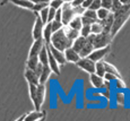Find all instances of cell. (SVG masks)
I'll list each match as a JSON object with an SVG mask.
<instances>
[{"label":"cell","instance_id":"5bb4252c","mask_svg":"<svg viewBox=\"0 0 130 121\" xmlns=\"http://www.w3.org/2000/svg\"><path fill=\"white\" fill-rule=\"evenodd\" d=\"M24 76H25V78H26V80H27V83H28V84H35V85L40 84L39 76H37L36 72L34 71L33 69H29V68L26 67L25 72H24Z\"/></svg>","mask_w":130,"mask_h":121},{"label":"cell","instance_id":"484cf974","mask_svg":"<svg viewBox=\"0 0 130 121\" xmlns=\"http://www.w3.org/2000/svg\"><path fill=\"white\" fill-rule=\"evenodd\" d=\"M104 67H105V72H110V74H113V75H116V76L122 78L121 77V74L118 71V68H117L116 66H113L112 64L104 61Z\"/></svg>","mask_w":130,"mask_h":121},{"label":"cell","instance_id":"e0dca14e","mask_svg":"<svg viewBox=\"0 0 130 121\" xmlns=\"http://www.w3.org/2000/svg\"><path fill=\"white\" fill-rule=\"evenodd\" d=\"M6 1L7 0L2 1L1 5H5ZM9 1H11L12 4L16 5V6L22 7V8H24V9H28V10H32V9H33V6H34V4L32 1H29V0H9Z\"/></svg>","mask_w":130,"mask_h":121},{"label":"cell","instance_id":"f5cc1de1","mask_svg":"<svg viewBox=\"0 0 130 121\" xmlns=\"http://www.w3.org/2000/svg\"><path fill=\"white\" fill-rule=\"evenodd\" d=\"M46 1H51V0H46Z\"/></svg>","mask_w":130,"mask_h":121},{"label":"cell","instance_id":"7a4b0ae2","mask_svg":"<svg viewBox=\"0 0 130 121\" xmlns=\"http://www.w3.org/2000/svg\"><path fill=\"white\" fill-rule=\"evenodd\" d=\"M50 44L53 45L54 48L61 50V51H64L67 48L71 47L72 45V41L67 37L66 33H64L63 28L59 29V31L54 32L51 36V40H50Z\"/></svg>","mask_w":130,"mask_h":121},{"label":"cell","instance_id":"836d02e7","mask_svg":"<svg viewBox=\"0 0 130 121\" xmlns=\"http://www.w3.org/2000/svg\"><path fill=\"white\" fill-rule=\"evenodd\" d=\"M83 16L88 17V18L93 19V21H95V22L97 21V15H96V11H95V10H92V9H85V11L83 12Z\"/></svg>","mask_w":130,"mask_h":121},{"label":"cell","instance_id":"d4e9b609","mask_svg":"<svg viewBox=\"0 0 130 121\" xmlns=\"http://www.w3.org/2000/svg\"><path fill=\"white\" fill-rule=\"evenodd\" d=\"M95 74L101 77H103L105 75V67H104L103 60H100V61L95 62Z\"/></svg>","mask_w":130,"mask_h":121},{"label":"cell","instance_id":"b9f144b4","mask_svg":"<svg viewBox=\"0 0 130 121\" xmlns=\"http://www.w3.org/2000/svg\"><path fill=\"white\" fill-rule=\"evenodd\" d=\"M103 78L105 80H107V82H114V80L117 79V78H120L118 76H116V75H113V74H110V72H105V75L103 76Z\"/></svg>","mask_w":130,"mask_h":121},{"label":"cell","instance_id":"f907efd6","mask_svg":"<svg viewBox=\"0 0 130 121\" xmlns=\"http://www.w3.org/2000/svg\"><path fill=\"white\" fill-rule=\"evenodd\" d=\"M29 1H32L33 4H37V2H41V1H46V0H29Z\"/></svg>","mask_w":130,"mask_h":121},{"label":"cell","instance_id":"ba28073f","mask_svg":"<svg viewBox=\"0 0 130 121\" xmlns=\"http://www.w3.org/2000/svg\"><path fill=\"white\" fill-rule=\"evenodd\" d=\"M47 49H49V51L51 52V54L54 57V59L59 62V65H64L67 62L66 58H64V52L63 51H61V50L54 48L53 45H51L50 43H47Z\"/></svg>","mask_w":130,"mask_h":121},{"label":"cell","instance_id":"816d5d0a","mask_svg":"<svg viewBox=\"0 0 130 121\" xmlns=\"http://www.w3.org/2000/svg\"><path fill=\"white\" fill-rule=\"evenodd\" d=\"M72 0H63V2H71Z\"/></svg>","mask_w":130,"mask_h":121},{"label":"cell","instance_id":"bcb514c9","mask_svg":"<svg viewBox=\"0 0 130 121\" xmlns=\"http://www.w3.org/2000/svg\"><path fill=\"white\" fill-rule=\"evenodd\" d=\"M83 2H84V0H72L70 4L72 7H79V6H82Z\"/></svg>","mask_w":130,"mask_h":121},{"label":"cell","instance_id":"1f68e13d","mask_svg":"<svg viewBox=\"0 0 130 121\" xmlns=\"http://www.w3.org/2000/svg\"><path fill=\"white\" fill-rule=\"evenodd\" d=\"M50 24H51V29L52 32H57L59 31V29H61L62 27H63V24H62V22L60 21H57V19H53L52 22H50Z\"/></svg>","mask_w":130,"mask_h":121},{"label":"cell","instance_id":"8992f818","mask_svg":"<svg viewBox=\"0 0 130 121\" xmlns=\"http://www.w3.org/2000/svg\"><path fill=\"white\" fill-rule=\"evenodd\" d=\"M45 94H46V87L45 84H39L36 88V101L34 103V107L36 110H41L42 105L45 100Z\"/></svg>","mask_w":130,"mask_h":121},{"label":"cell","instance_id":"f6af8a7d","mask_svg":"<svg viewBox=\"0 0 130 121\" xmlns=\"http://www.w3.org/2000/svg\"><path fill=\"white\" fill-rule=\"evenodd\" d=\"M42 69H43V65L41 64V62H39V65L36 66V68H35V70L34 71L36 72V75L40 77V75H41V72H42Z\"/></svg>","mask_w":130,"mask_h":121},{"label":"cell","instance_id":"30bf717a","mask_svg":"<svg viewBox=\"0 0 130 121\" xmlns=\"http://www.w3.org/2000/svg\"><path fill=\"white\" fill-rule=\"evenodd\" d=\"M44 23L41 21L40 16L37 15L36 16V19H35V23H34V27H33V39L34 40H37V39H41L42 37V33H43V28H44Z\"/></svg>","mask_w":130,"mask_h":121},{"label":"cell","instance_id":"ffe728a7","mask_svg":"<svg viewBox=\"0 0 130 121\" xmlns=\"http://www.w3.org/2000/svg\"><path fill=\"white\" fill-rule=\"evenodd\" d=\"M39 60L40 62H41L43 66H47L49 65V55H47V43L44 44V47L41 49V51H40L39 53Z\"/></svg>","mask_w":130,"mask_h":121},{"label":"cell","instance_id":"7402d4cb","mask_svg":"<svg viewBox=\"0 0 130 121\" xmlns=\"http://www.w3.org/2000/svg\"><path fill=\"white\" fill-rule=\"evenodd\" d=\"M51 69H50L49 65L47 66H43V69H42V72L39 77V80H40V84H45L49 79L50 75H51Z\"/></svg>","mask_w":130,"mask_h":121},{"label":"cell","instance_id":"cb8c5ba5","mask_svg":"<svg viewBox=\"0 0 130 121\" xmlns=\"http://www.w3.org/2000/svg\"><path fill=\"white\" fill-rule=\"evenodd\" d=\"M93 50H94L93 44H92L91 42L87 40L86 43H85V45L83 47V49H82L80 52H79V55H80V58H83V57H88L89 53H91Z\"/></svg>","mask_w":130,"mask_h":121},{"label":"cell","instance_id":"9c48e42d","mask_svg":"<svg viewBox=\"0 0 130 121\" xmlns=\"http://www.w3.org/2000/svg\"><path fill=\"white\" fill-rule=\"evenodd\" d=\"M89 79H91V84L94 88H96V89H105V84H104L105 79L103 77L93 72V74H89Z\"/></svg>","mask_w":130,"mask_h":121},{"label":"cell","instance_id":"c3c4849f","mask_svg":"<svg viewBox=\"0 0 130 121\" xmlns=\"http://www.w3.org/2000/svg\"><path fill=\"white\" fill-rule=\"evenodd\" d=\"M122 5H127V4H130V0H120Z\"/></svg>","mask_w":130,"mask_h":121},{"label":"cell","instance_id":"7bdbcfd3","mask_svg":"<svg viewBox=\"0 0 130 121\" xmlns=\"http://www.w3.org/2000/svg\"><path fill=\"white\" fill-rule=\"evenodd\" d=\"M121 6H122V4L120 2V0H112V10L111 11L112 12L117 11Z\"/></svg>","mask_w":130,"mask_h":121},{"label":"cell","instance_id":"d6a6232c","mask_svg":"<svg viewBox=\"0 0 130 121\" xmlns=\"http://www.w3.org/2000/svg\"><path fill=\"white\" fill-rule=\"evenodd\" d=\"M47 14H49V6L45 7V8H43L39 14H37L40 16V18H41V21L43 22L44 24L47 23Z\"/></svg>","mask_w":130,"mask_h":121},{"label":"cell","instance_id":"ac0fdd59","mask_svg":"<svg viewBox=\"0 0 130 121\" xmlns=\"http://www.w3.org/2000/svg\"><path fill=\"white\" fill-rule=\"evenodd\" d=\"M63 31H64V33H66L67 35V37H68L70 41L74 42V40H76L77 37L80 35V32L79 31H77V29H74V28H71L70 26H68V25H63Z\"/></svg>","mask_w":130,"mask_h":121},{"label":"cell","instance_id":"603a6c76","mask_svg":"<svg viewBox=\"0 0 130 121\" xmlns=\"http://www.w3.org/2000/svg\"><path fill=\"white\" fill-rule=\"evenodd\" d=\"M68 26H70L71 28L77 29V31H80L82 26H83V23H82V16L80 15H76L74 18L69 22Z\"/></svg>","mask_w":130,"mask_h":121},{"label":"cell","instance_id":"4dcf8cb0","mask_svg":"<svg viewBox=\"0 0 130 121\" xmlns=\"http://www.w3.org/2000/svg\"><path fill=\"white\" fill-rule=\"evenodd\" d=\"M36 88L37 85L35 84H28V90H29V96H31V100L33 101V104L36 101Z\"/></svg>","mask_w":130,"mask_h":121},{"label":"cell","instance_id":"f1b7e54d","mask_svg":"<svg viewBox=\"0 0 130 121\" xmlns=\"http://www.w3.org/2000/svg\"><path fill=\"white\" fill-rule=\"evenodd\" d=\"M49 2L50 1H41V2H37V4H34L32 11H33L35 15H37L43 8H45V7L49 6Z\"/></svg>","mask_w":130,"mask_h":121},{"label":"cell","instance_id":"9a60e30c","mask_svg":"<svg viewBox=\"0 0 130 121\" xmlns=\"http://www.w3.org/2000/svg\"><path fill=\"white\" fill-rule=\"evenodd\" d=\"M47 55H49V67H50V69H51V71L54 72L57 76H59L60 75V67H59L60 65H59V62L54 59L53 55L51 54L49 49H47Z\"/></svg>","mask_w":130,"mask_h":121},{"label":"cell","instance_id":"277c9868","mask_svg":"<svg viewBox=\"0 0 130 121\" xmlns=\"http://www.w3.org/2000/svg\"><path fill=\"white\" fill-rule=\"evenodd\" d=\"M62 10V18L61 22L63 25H68L69 22L76 16V11H75V8L71 6L70 2H63L61 7Z\"/></svg>","mask_w":130,"mask_h":121},{"label":"cell","instance_id":"4fadbf2b","mask_svg":"<svg viewBox=\"0 0 130 121\" xmlns=\"http://www.w3.org/2000/svg\"><path fill=\"white\" fill-rule=\"evenodd\" d=\"M45 117H46V111L36 110L26 114L25 121H39V120H43Z\"/></svg>","mask_w":130,"mask_h":121},{"label":"cell","instance_id":"44dd1931","mask_svg":"<svg viewBox=\"0 0 130 121\" xmlns=\"http://www.w3.org/2000/svg\"><path fill=\"white\" fill-rule=\"evenodd\" d=\"M52 34H53V32H52L51 24H50V22H49V23H46V24L44 25L43 33H42V39L44 40V42H45V43H50V40H51Z\"/></svg>","mask_w":130,"mask_h":121},{"label":"cell","instance_id":"8fae6325","mask_svg":"<svg viewBox=\"0 0 130 121\" xmlns=\"http://www.w3.org/2000/svg\"><path fill=\"white\" fill-rule=\"evenodd\" d=\"M44 44H45V42H44V40L42 39H37V40H34L33 44H32L31 49H29V52H28V57H33V55H39L40 51H41V49L44 47Z\"/></svg>","mask_w":130,"mask_h":121},{"label":"cell","instance_id":"f35d334b","mask_svg":"<svg viewBox=\"0 0 130 121\" xmlns=\"http://www.w3.org/2000/svg\"><path fill=\"white\" fill-rule=\"evenodd\" d=\"M101 7L107 10H112V0H101Z\"/></svg>","mask_w":130,"mask_h":121},{"label":"cell","instance_id":"e575fe53","mask_svg":"<svg viewBox=\"0 0 130 121\" xmlns=\"http://www.w3.org/2000/svg\"><path fill=\"white\" fill-rule=\"evenodd\" d=\"M116 101H117V103H118V104L124 105V104H126V95H124L122 92H118L116 94Z\"/></svg>","mask_w":130,"mask_h":121},{"label":"cell","instance_id":"6da1fadb","mask_svg":"<svg viewBox=\"0 0 130 121\" xmlns=\"http://www.w3.org/2000/svg\"><path fill=\"white\" fill-rule=\"evenodd\" d=\"M114 15V21H113V24H112V27H111V34L112 37H114L118 32L122 28L126 22L129 19L130 17V4H127V5H122L121 7L118 9L117 11L113 12Z\"/></svg>","mask_w":130,"mask_h":121},{"label":"cell","instance_id":"7c38bea8","mask_svg":"<svg viewBox=\"0 0 130 121\" xmlns=\"http://www.w3.org/2000/svg\"><path fill=\"white\" fill-rule=\"evenodd\" d=\"M64 58H66L67 62H71V64H76L77 61H78L79 59H80V55L77 51H75L74 49H72L71 47L67 48L66 50H64Z\"/></svg>","mask_w":130,"mask_h":121},{"label":"cell","instance_id":"681fc988","mask_svg":"<svg viewBox=\"0 0 130 121\" xmlns=\"http://www.w3.org/2000/svg\"><path fill=\"white\" fill-rule=\"evenodd\" d=\"M25 118H26V113H25V114H23V115H22V117H19L18 119H17V121H21V120H25Z\"/></svg>","mask_w":130,"mask_h":121},{"label":"cell","instance_id":"7dc6e473","mask_svg":"<svg viewBox=\"0 0 130 121\" xmlns=\"http://www.w3.org/2000/svg\"><path fill=\"white\" fill-rule=\"evenodd\" d=\"M92 1H93V0H84V2L82 4V7H83V8H85V9H87L89 6H91Z\"/></svg>","mask_w":130,"mask_h":121},{"label":"cell","instance_id":"f546056e","mask_svg":"<svg viewBox=\"0 0 130 121\" xmlns=\"http://www.w3.org/2000/svg\"><path fill=\"white\" fill-rule=\"evenodd\" d=\"M109 14H110V10H107V9L105 8H100V9H97L96 10V15H97V21H102V19H104V18H106L107 16H109Z\"/></svg>","mask_w":130,"mask_h":121},{"label":"cell","instance_id":"74e56055","mask_svg":"<svg viewBox=\"0 0 130 121\" xmlns=\"http://www.w3.org/2000/svg\"><path fill=\"white\" fill-rule=\"evenodd\" d=\"M114 86H116V88H118V89H124L126 88V84H124L122 78H117L114 80Z\"/></svg>","mask_w":130,"mask_h":121},{"label":"cell","instance_id":"ab89813d","mask_svg":"<svg viewBox=\"0 0 130 121\" xmlns=\"http://www.w3.org/2000/svg\"><path fill=\"white\" fill-rule=\"evenodd\" d=\"M100 8H101V0H93L91 6H89L87 9H92V10L96 11L97 9H100Z\"/></svg>","mask_w":130,"mask_h":121},{"label":"cell","instance_id":"8d00e7d4","mask_svg":"<svg viewBox=\"0 0 130 121\" xmlns=\"http://www.w3.org/2000/svg\"><path fill=\"white\" fill-rule=\"evenodd\" d=\"M79 32H80V35H82V36L87 37L89 34H91V25H83Z\"/></svg>","mask_w":130,"mask_h":121},{"label":"cell","instance_id":"d590c367","mask_svg":"<svg viewBox=\"0 0 130 121\" xmlns=\"http://www.w3.org/2000/svg\"><path fill=\"white\" fill-rule=\"evenodd\" d=\"M62 5H63V0H51V1L49 2V6L54 9L61 8Z\"/></svg>","mask_w":130,"mask_h":121},{"label":"cell","instance_id":"4316f807","mask_svg":"<svg viewBox=\"0 0 130 121\" xmlns=\"http://www.w3.org/2000/svg\"><path fill=\"white\" fill-rule=\"evenodd\" d=\"M40 60H39V57L37 55H33V57H28L27 58V61H26V67L29 68V69H33L35 70L36 66L39 65Z\"/></svg>","mask_w":130,"mask_h":121},{"label":"cell","instance_id":"3957f363","mask_svg":"<svg viewBox=\"0 0 130 121\" xmlns=\"http://www.w3.org/2000/svg\"><path fill=\"white\" fill-rule=\"evenodd\" d=\"M112 39H113V37L111 36V34H110L109 32H104V31L100 34L91 33L87 36V40L93 44L94 49H100V48H104V47L110 45Z\"/></svg>","mask_w":130,"mask_h":121},{"label":"cell","instance_id":"52a82bcc","mask_svg":"<svg viewBox=\"0 0 130 121\" xmlns=\"http://www.w3.org/2000/svg\"><path fill=\"white\" fill-rule=\"evenodd\" d=\"M110 52V45L104 48H100V49H94L93 51L89 53L88 58L92 59L93 61H100V60H103V58Z\"/></svg>","mask_w":130,"mask_h":121},{"label":"cell","instance_id":"d6986e66","mask_svg":"<svg viewBox=\"0 0 130 121\" xmlns=\"http://www.w3.org/2000/svg\"><path fill=\"white\" fill-rule=\"evenodd\" d=\"M86 41H87V37L79 35V36L77 37L76 40H74L71 48L75 50V51H77V52L79 53V52H80V50L83 49V47L85 45V43H86Z\"/></svg>","mask_w":130,"mask_h":121},{"label":"cell","instance_id":"5b68a950","mask_svg":"<svg viewBox=\"0 0 130 121\" xmlns=\"http://www.w3.org/2000/svg\"><path fill=\"white\" fill-rule=\"evenodd\" d=\"M77 67L83 69L84 71L88 72V74H93L95 72V61L89 59L88 57H83L76 62Z\"/></svg>","mask_w":130,"mask_h":121},{"label":"cell","instance_id":"60d3db41","mask_svg":"<svg viewBox=\"0 0 130 121\" xmlns=\"http://www.w3.org/2000/svg\"><path fill=\"white\" fill-rule=\"evenodd\" d=\"M56 10L57 9L52 8V7L49 6V14H47V23L52 22L54 19V15H56Z\"/></svg>","mask_w":130,"mask_h":121},{"label":"cell","instance_id":"2e32d148","mask_svg":"<svg viewBox=\"0 0 130 121\" xmlns=\"http://www.w3.org/2000/svg\"><path fill=\"white\" fill-rule=\"evenodd\" d=\"M113 21H114V15L112 11H110L109 16L106 17V18L102 19V21H99L101 23L102 25H103V29L104 32H111V27H112V24H113Z\"/></svg>","mask_w":130,"mask_h":121},{"label":"cell","instance_id":"83f0119b","mask_svg":"<svg viewBox=\"0 0 130 121\" xmlns=\"http://www.w3.org/2000/svg\"><path fill=\"white\" fill-rule=\"evenodd\" d=\"M104 29H103V25L101 24L99 21L94 22L93 24H91V33L93 34H100L102 33Z\"/></svg>","mask_w":130,"mask_h":121},{"label":"cell","instance_id":"ee69618b","mask_svg":"<svg viewBox=\"0 0 130 121\" xmlns=\"http://www.w3.org/2000/svg\"><path fill=\"white\" fill-rule=\"evenodd\" d=\"M61 18H62V10H61V8H59V9H57V10H56L54 19H57V21H60V22H61Z\"/></svg>","mask_w":130,"mask_h":121}]
</instances>
